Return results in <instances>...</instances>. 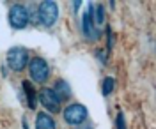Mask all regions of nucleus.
<instances>
[{
    "mask_svg": "<svg viewBox=\"0 0 156 129\" xmlns=\"http://www.w3.org/2000/svg\"><path fill=\"white\" fill-rule=\"evenodd\" d=\"M114 87H115V80L114 78H105L103 80V96H110L112 94V90H114Z\"/></svg>",
    "mask_w": 156,
    "mask_h": 129,
    "instance_id": "nucleus-11",
    "label": "nucleus"
},
{
    "mask_svg": "<svg viewBox=\"0 0 156 129\" xmlns=\"http://www.w3.org/2000/svg\"><path fill=\"white\" fill-rule=\"evenodd\" d=\"M73 4H75V11H78V9H80V5H82V2H80V0H76V2H73Z\"/></svg>",
    "mask_w": 156,
    "mask_h": 129,
    "instance_id": "nucleus-14",
    "label": "nucleus"
},
{
    "mask_svg": "<svg viewBox=\"0 0 156 129\" xmlns=\"http://www.w3.org/2000/svg\"><path fill=\"white\" fill-rule=\"evenodd\" d=\"M115 127L117 129H126V122H124V115H122V111H119L115 117Z\"/></svg>",
    "mask_w": 156,
    "mask_h": 129,
    "instance_id": "nucleus-13",
    "label": "nucleus"
},
{
    "mask_svg": "<svg viewBox=\"0 0 156 129\" xmlns=\"http://www.w3.org/2000/svg\"><path fill=\"white\" fill-rule=\"evenodd\" d=\"M94 11H96V14H94V21H96L98 25H101V23L105 21V9H103V5H96Z\"/></svg>",
    "mask_w": 156,
    "mask_h": 129,
    "instance_id": "nucleus-12",
    "label": "nucleus"
},
{
    "mask_svg": "<svg viewBox=\"0 0 156 129\" xmlns=\"http://www.w3.org/2000/svg\"><path fill=\"white\" fill-rule=\"evenodd\" d=\"M36 129H55V122L48 113L41 111L36 117Z\"/></svg>",
    "mask_w": 156,
    "mask_h": 129,
    "instance_id": "nucleus-9",
    "label": "nucleus"
},
{
    "mask_svg": "<svg viewBox=\"0 0 156 129\" xmlns=\"http://www.w3.org/2000/svg\"><path fill=\"white\" fill-rule=\"evenodd\" d=\"M21 85H23V90H25V94H27V106H29L30 110H34L37 106V94H36V90L30 85L29 80H25Z\"/></svg>",
    "mask_w": 156,
    "mask_h": 129,
    "instance_id": "nucleus-8",
    "label": "nucleus"
},
{
    "mask_svg": "<svg viewBox=\"0 0 156 129\" xmlns=\"http://www.w3.org/2000/svg\"><path fill=\"white\" fill-rule=\"evenodd\" d=\"M87 119V108L83 104L78 103H71L69 106H66L64 110V120L71 124V126H80L83 120Z\"/></svg>",
    "mask_w": 156,
    "mask_h": 129,
    "instance_id": "nucleus-4",
    "label": "nucleus"
},
{
    "mask_svg": "<svg viewBox=\"0 0 156 129\" xmlns=\"http://www.w3.org/2000/svg\"><path fill=\"white\" fill-rule=\"evenodd\" d=\"M53 92L58 96L60 101L71 97V89H69V85L64 81V80H57V81H55V90H53Z\"/></svg>",
    "mask_w": 156,
    "mask_h": 129,
    "instance_id": "nucleus-10",
    "label": "nucleus"
},
{
    "mask_svg": "<svg viewBox=\"0 0 156 129\" xmlns=\"http://www.w3.org/2000/svg\"><path fill=\"white\" fill-rule=\"evenodd\" d=\"M37 99L50 113H58V111H60V103H62V101L58 99V96L53 92V89H43L39 92Z\"/></svg>",
    "mask_w": 156,
    "mask_h": 129,
    "instance_id": "nucleus-6",
    "label": "nucleus"
},
{
    "mask_svg": "<svg viewBox=\"0 0 156 129\" xmlns=\"http://www.w3.org/2000/svg\"><path fill=\"white\" fill-rule=\"evenodd\" d=\"M29 64V51L21 46H12L9 51H7V66H9L12 71H23Z\"/></svg>",
    "mask_w": 156,
    "mask_h": 129,
    "instance_id": "nucleus-1",
    "label": "nucleus"
},
{
    "mask_svg": "<svg viewBox=\"0 0 156 129\" xmlns=\"http://www.w3.org/2000/svg\"><path fill=\"white\" fill-rule=\"evenodd\" d=\"M82 29H83V34H85V37L87 39H98L99 37V34L96 32L94 29V5L90 4L87 7V11L83 12V18H82Z\"/></svg>",
    "mask_w": 156,
    "mask_h": 129,
    "instance_id": "nucleus-7",
    "label": "nucleus"
},
{
    "mask_svg": "<svg viewBox=\"0 0 156 129\" xmlns=\"http://www.w3.org/2000/svg\"><path fill=\"white\" fill-rule=\"evenodd\" d=\"M29 71H30V78L36 83H44L50 76V67L46 64V60L41 57H34L29 62Z\"/></svg>",
    "mask_w": 156,
    "mask_h": 129,
    "instance_id": "nucleus-2",
    "label": "nucleus"
},
{
    "mask_svg": "<svg viewBox=\"0 0 156 129\" xmlns=\"http://www.w3.org/2000/svg\"><path fill=\"white\" fill-rule=\"evenodd\" d=\"M58 18V7L53 0H44L39 4V20L44 27H51Z\"/></svg>",
    "mask_w": 156,
    "mask_h": 129,
    "instance_id": "nucleus-3",
    "label": "nucleus"
},
{
    "mask_svg": "<svg viewBox=\"0 0 156 129\" xmlns=\"http://www.w3.org/2000/svg\"><path fill=\"white\" fill-rule=\"evenodd\" d=\"M9 23L12 29L16 30H21L27 27V23H29V11L27 7H23V5H12L9 9Z\"/></svg>",
    "mask_w": 156,
    "mask_h": 129,
    "instance_id": "nucleus-5",
    "label": "nucleus"
}]
</instances>
